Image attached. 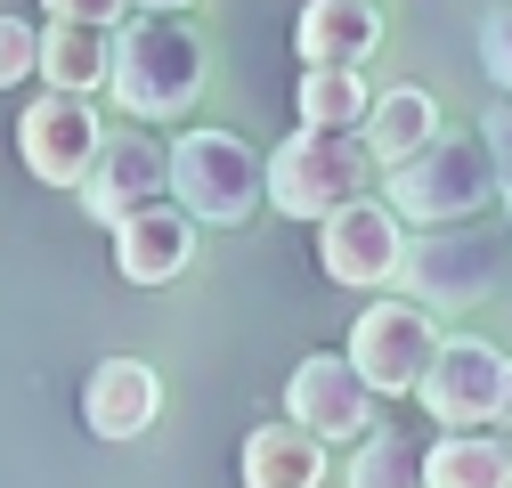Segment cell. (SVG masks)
<instances>
[{
	"instance_id": "8",
	"label": "cell",
	"mask_w": 512,
	"mask_h": 488,
	"mask_svg": "<svg viewBox=\"0 0 512 488\" xmlns=\"http://www.w3.org/2000/svg\"><path fill=\"white\" fill-rule=\"evenodd\" d=\"M98 155H106V122H98L90 98H74V90H41V98L17 114V163L41 179V188L82 196V179L98 171Z\"/></svg>"
},
{
	"instance_id": "11",
	"label": "cell",
	"mask_w": 512,
	"mask_h": 488,
	"mask_svg": "<svg viewBox=\"0 0 512 488\" xmlns=\"http://www.w3.org/2000/svg\"><path fill=\"white\" fill-rule=\"evenodd\" d=\"M155 196H171V147H155L147 131H106V155L82 179V212L106 220V228H122Z\"/></svg>"
},
{
	"instance_id": "20",
	"label": "cell",
	"mask_w": 512,
	"mask_h": 488,
	"mask_svg": "<svg viewBox=\"0 0 512 488\" xmlns=\"http://www.w3.org/2000/svg\"><path fill=\"white\" fill-rule=\"evenodd\" d=\"M423 440L415 432H399V423H374V432L350 448V472H342V488H431L423 480Z\"/></svg>"
},
{
	"instance_id": "19",
	"label": "cell",
	"mask_w": 512,
	"mask_h": 488,
	"mask_svg": "<svg viewBox=\"0 0 512 488\" xmlns=\"http://www.w3.org/2000/svg\"><path fill=\"white\" fill-rule=\"evenodd\" d=\"M293 106H301V122H326V131H366L374 82H366V66H301Z\"/></svg>"
},
{
	"instance_id": "22",
	"label": "cell",
	"mask_w": 512,
	"mask_h": 488,
	"mask_svg": "<svg viewBox=\"0 0 512 488\" xmlns=\"http://www.w3.org/2000/svg\"><path fill=\"white\" fill-rule=\"evenodd\" d=\"M480 66H488V82L512 98V0L480 17Z\"/></svg>"
},
{
	"instance_id": "13",
	"label": "cell",
	"mask_w": 512,
	"mask_h": 488,
	"mask_svg": "<svg viewBox=\"0 0 512 488\" xmlns=\"http://www.w3.org/2000/svg\"><path fill=\"white\" fill-rule=\"evenodd\" d=\"M163 415V375L147 358H98L82 375V423L90 440H139Z\"/></svg>"
},
{
	"instance_id": "7",
	"label": "cell",
	"mask_w": 512,
	"mask_h": 488,
	"mask_svg": "<svg viewBox=\"0 0 512 488\" xmlns=\"http://www.w3.org/2000/svg\"><path fill=\"white\" fill-rule=\"evenodd\" d=\"M415 399L439 432H488V423L512 415V358L480 334H447Z\"/></svg>"
},
{
	"instance_id": "1",
	"label": "cell",
	"mask_w": 512,
	"mask_h": 488,
	"mask_svg": "<svg viewBox=\"0 0 512 488\" xmlns=\"http://www.w3.org/2000/svg\"><path fill=\"white\" fill-rule=\"evenodd\" d=\"M204 98V41L171 9H139L114 25V106L131 122H179Z\"/></svg>"
},
{
	"instance_id": "12",
	"label": "cell",
	"mask_w": 512,
	"mask_h": 488,
	"mask_svg": "<svg viewBox=\"0 0 512 488\" xmlns=\"http://www.w3.org/2000/svg\"><path fill=\"white\" fill-rule=\"evenodd\" d=\"M196 212H187L179 196H155V204H139L131 220L114 228V269H122V285H171V277H187L196 269Z\"/></svg>"
},
{
	"instance_id": "24",
	"label": "cell",
	"mask_w": 512,
	"mask_h": 488,
	"mask_svg": "<svg viewBox=\"0 0 512 488\" xmlns=\"http://www.w3.org/2000/svg\"><path fill=\"white\" fill-rule=\"evenodd\" d=\"M480 139H488V155H496V196H504V220H512V98H496V106L480 114Z\"/></svg>"
},
{
	"instance_id": "6",
	"label": "cell",
	"mask_w": 512,
	"mask_h": 488,
	"mask_svg": "<svg viewBox=\"0 0 512 488\" xmlns=\"http://www.w3.org/2000/svg\"><path fill=\"white\" fill-rule=\"evenodd\" d=\"M439 310H423L415 293H382L358 310L350 326V366L374 383V399H415L423 375H431V358H439Z\"/></svg>"
},
{
	"instance_id": "25",
	"label": "cell",
	"mask_w": 512,
	"mask_h": 488,
	"mask_svg": "<svg viewBox=\"0 0 512 488\" xmlns=\"http://www.w3.org/2000/svg\"><path fill=\"white\" fill-rule=\"evenodd\" d=\"M139 9H171L179 17V9H196V0H139Z\"/></svg>"
},
{
	"instance_id": "17",
	"label": "cell",
	"mask_w": 512,
	"mask_h": 488,
	"mask_svg": "<svg viewBox=\"0 0 512 488\" xmlns=\"http://www.w3.org/2000/svg\"><path fill=\"white\" fill-rule=\"evenodd\" d=\"M41 90H114V33L106 25H49L41 33Z\"/></svg>"
},
{
	"instance_id": "2",
	"label": "cell",
	"mask_w": 512,
	"mask_h": 488,
	"mask_svg": "<svg viewBox=\"0 0 512 488\" xmlns=\"http://www.w3.org/2000/svg\"><path fill=\"white\" fill-rule=\"evenodd\" d=\"M374 147L366 131H326V122H293V139L269 147V204L285 220H334L374 188Z\"/></svg>"
},
{
	"instance_id": "18",
	"label": "cell",
	"mask_w": 512,
	"mask_h": 488,
	"mask_svg": "<svg viewBox=\"0 0 512 488\" xmlns=\"http://www.w3.org/2000/svg\"><path fill=\"white\" fill-rule=\"evenodd\" d=\"M431 488H512V448L504 432H439L423 456Z\"/></svg>"
},
{
	"instance_id": "10",
	"label": "cell",
	"mask_w": 512,
	"mask_h": 488,
	"mask_svg": "<svg viewBox=\"0 0 512 488\" xmlns=\"http://www.w3.org/2000/svg\"><path fill=\"white\" fill-rule=\"evenodd\" d=\"M374 407H382V399H374V383L350 366V350H309V358L293 366V383H285V415L309 423L326 448H334V440L358 448V440L374 432Z\"/></svg>"
},
{
	"instance_id": "15",
	"label": "cell",
	"mask_w": 512,
	"mask_h": 488,
	"mask_svg": "<svg viewBox=\"0 0 512 488\" xmlns=\"http://www.w3.org/2000/svg\"><path fill=\"white\" fill-rule=\"evenodd\" d=\"M236 472H244V488H326V440L309 423H293V415L252 423Z\"/></svg>"
},
{
	"instance_id": "23",
	"label": "cell",
	"mask_w": 512,
	"mask_h": 488,
	"mask_svg": "<svg viewBox=\"0 0 512 488\" xmlns=\"http://www.w3.org/2000/svg\"><path fill=\"white\" fill-rule=\"evenodd\" d=\"M41 17L49 25H106L114 33V25L139 17V0H41Z\"/></svg>"
},
{
	"instance_id": "14",
	"label": "cell",
	"mask_w": 512,
	"mask_h": 488,
	"mask_svg": "<svg viewBox=\"0 0 512 488\" xmlns=\"http://www.w3.org/2000/svg\"><path fill=\"white\" fill-rule=\"evenodd\" d=\"M382 49V9L374 0H301L293 17V57L301 66H366Z\"/></svg>"
},
{
	"instance_id": "4",
	"label": "cell",
	"mask_w": 512,
	"mask_h": 488,
	"mask_svg": "<svg viewBox=\"0 0 512 488\" xmlns=\"http://www.w3.org/2000/svg\"><path fill=\"white\" fill-rule=\"evenodd\" d=\"M391 179V212L399 220H415V228H456V220H480L488 212V196H496V155H488V139L472 131V139H431L423 155H407L399 171H382Z\"/></svg>"
},
{
	"instance_id": "16",
	"label": "cell",
	"mask_w": 512,
	"mask_h": 488,
	"mask_svg": "<svg viewBox=\"0 0 512 488\" xmlns=\"http://www.w3.org/2000/svg\"><path fill=\"white\" fill-rule=\"evenodd\" d=\"M439 139V98L423 82H391V90H374V114H366V147L382 171H399L407 155H423Z\"/></svg>"
},
{
	"instance_id": "9",
	"label": "cell",
	"mask_w": 512,
	"mask_h": 488,
	"mask_svg": "<svg viewBox=\"0 0 512 488\" xmlns=\"http://www.w3.org/2000/svg\"><path fill=\"white\" fill-rule=\"evenodd\" d=\"M317 269H326L334 285H350V293L399 285V269H407V220L391 212V196H358L334 220H317Z\"/></svg>"
},
{
	"instance_id": "26",
	"label": "cell",
	"mask_w": 512,
	"mask_h": 488,
	"mask_svg": "<svg viewBox=\"0 0 512 488\" xmlns=\"http://www.w3.org/2000/svg\"><path fill=\"white\" fill-rule=\"evenodd\" d=\"M504 448H512V415H504Z\"/></svg>"
},
{
	"instance_id": "3",
	"label": "cell",
	"mask_w": 512,
	"mask_h": 488,
	"mask_svg": "<svg viewBox=\"0 0 512 488\" xmlns=\"http://www.w3.org/2000/svg\"><path fill=\"white\" fill-rule=\"evenodd\" d=\"M171 196L204 228H244L269 204V155H252L236 131H220V122L179 131L171 139Z\"/></svg>"
},
{
	"instance_id": "5",
	"label": "cell",
	"mask_w": 512,
	"mask_h": 488,
	"mask_svg": "<svg viewBox=\"0 0 512 488\" xmlns=\"http://www.w3.org/2000/svg\"><path fill=\"white\" fill-rule=\"evenodd\" d=\"M504 261H512V228H488V220H456V228H423L407 236V269L399 285L423 301V310H472L504 285Z\"/></svg>"
},
{
	"instance_id": "21",
	"label": "cell",
	"mask_w": 512,
	"mask_h": 488,
	"mask_svg": "<svg viewBox=\"0 0 512 488\" xmlns=\"http://www.w3.org/2000/svg\"><path fill=\"white\" fill-rule=\"evenodd\" d=\"M41 33L49 25H33V17H0V90H17V82L41 74Z\"/></svg>"
}]
</instances>
